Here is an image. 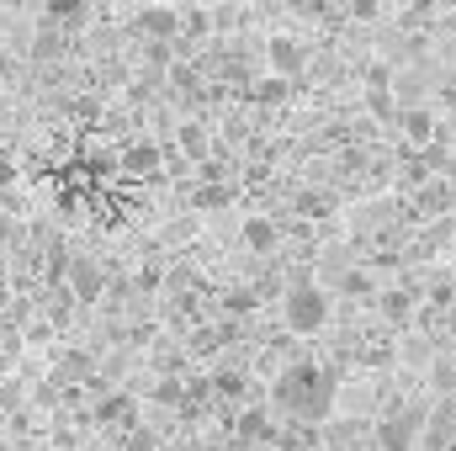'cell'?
<instances>
[{
    "label": "cell",
    "mask_w": 456,
    "mask_h": 451,
    "mask_svg": "<svg viewBox=\"0 0 456 451\" xmlns=\"http://www.w3.org/2000/svg\"><path fill=\"white\" fill-rule=\"evenodd\" d=\"M249 96H255V102H265V107H276V102H287V96H292V86H287L281 75H265V80H260Z\"/></svg>",
    "instance_id": "cell-18"
},
{
    "label": "cell",
    "mask_w": 456,
    "mask_h": 451,
    "mask_svg": "<svg viewBox=\"0 0 456 451\" xmlns=\"http://www.w3.org/2000/svg\"><path fill=\"white\" fill-rule=\"evenodd\" d=\"M64 287H69L75 303H96V298L107 292V271H102V260H96V255H69V266H64Z\"/></svg>",
    "instance_id": "cell-4"
},
{
    "label": "cell",
    "mask_w": 456,
    "mask_h": 451,
    "mask_svg": "<svg viewBox=\"0 0 456 451\" xmlns=\"http://www.w3.org/2000/svg\"><path fill=\"white\" fill-rule=\"evenodd\" d=\"M181 149H186L191 160H202V154H208V133H202V127H181Z\"/></svg>",
    "instance_id": "cell-22"
},
{
    "label": "cell",
    "mask_w": 456,
    "mask_h": 451,
    "mask_svg": "<svg viewBox=\"0 0 456 451\" xmlns=\"http://www.w3.org/2000/svg\"><path fill=\"white\" fill-rule=\"evenodd\" d=\"M446 181H452V186H456V149H452V154H446Z\"/></svg>",
    "instance_id": "cell-31"
},
{
    "label": "cell",
    "mask_w": 456,
    "mask_h": 451,
    "mask_svg": "<svg viewBox=\"0 0 456 451\" xmlns=\"http://www.w3.org/2000/svg\"><path fill=\"white\" fill-rule=\"evenodd\" d=\"M133 27H138V37L170 43V37H181V5H170V0H143L138 16H133Z\"/></svg>",
    "instance_id": "cell-5"
},
{
    "label": "cell",
    "mask_w": 456,
    "mask_h": 451,
    "mask_svg": "<svg viewBox=\"0 0 456 451\" xmlns=\"http://www.w3.org/2000/svg\"><path fill=\"white\" fill-rule=\"evenodd\" d=\"M414 202H419L425 213H446V208H452V181L425 176V181H419V192H414Z\"/></svg>",
    "instance_id": "cell-14"
},
{
    "label": "cell",
    "mask_w": 456,
    "mask_h": 451,
    "mask_svg": "<svg viewBox=\"0 0 456 451\" xmlns=\"http://www.w3.org/2000/svg\"><path fill=\"white\" fill-rule=\"evenodd\" d=\"M330 314H335V303H330V292L319 287V282H292L287 292H281V324L292 330V335H319L324 324H330Z\"/></svg>",
    "instance_id": "cell-2"
},
{
    "label": "cell",
    "mask_w": 456,
    "mask_h": 451,
    "mask_svg": "<svg viewBox=\"0 0 456 451\" xmlns=\"http://www.w3.org/2000/svg\"><path fill=\"white\" fill-rule=\"evenodd\" d=\"M340 292H345V298H377V276H371V266H355V271H345Z\"/></svg>",
    "instance_id": "cell-17"
},
{
    "label": "cell",
    "mask_w": 456,
    "mask_h": 451,
    "mask_svg": "<svg viewBox=\"0 0 456 451\" xmlns=\"http://www.w3.org/2000/svg\"><path fill=\"white\" fill-rule=\"evenodd\" d=\"M324 208H330V197H324V192H308V197H297V213H303V218H324Z\"/></svg>",
    "instance_id": "cell-23"
},
{
    "label": "cell",
    "mask_w": 456,
    "mask_h": 451,
    "mask_svg": "<svg viewBox=\"0 0 456 451\" xmlns=\"http://www.w3.org/2000/svg\"><path fill=\"white\" fill-rule=\"evenodd\" d=\"M16 176H21V170H16V160H11V154H0V197H5V192H16Z\"/></svg>",
    "instance_id": "cell-25"
},
{
    "label": "cell",
    "mask_w": 456,
    "mask_h": 451,
    "mask_svg": "<svg viewBox=\"0 0 456 451\" xmlns=\"http://www.w3.org/2000/svg\"><path fill=\"white\" fill-rule=\"evenodd\" d=\"M127 451H154V436H149V430H133V436H127Z\"/></svg>",
    "instance_id": "cell-29"
},
{
    "label": "cell",
    "mask_w": 456,
    "mask_h": 451,
    "mask_svg": "<svg viewBox=\"0 0 456 451\" xmlns=\"http://www.w3.org/2000/svg\"><path fill=\"white\" fill-rule=\"evenodd\" d=\"M239 239H244V250H249V255H271V250L281 244V228H276V218H265V213H244Z\"/></svg>",
    "instance_id": "cell-10"
},
{
    "label": "cell",
    "mask_w": 456,
    "mask_h": 451,
    "mask_svg": "<svg viewBox=\"0 0 456 451\" xmlns=\"http://www.w3.org/2000/svg\"><path fill=\"white\" fill-rule=\"evenodd\" d=\"M117 170L133 176V181H154V176L165 170V149H159L154 138H138V144H127V149L117 154Z\"/></svg>",
    "instance_id": "cell-7"
},
{
    "label": "cell",
    "mask_w": 456,
    "mask_h": 451,
    "mask_svg": "<svg viewBox=\"0 0 456 451\" xmlns=\"http://www.w3.org/2000/svg\"><path fill=\"white\" fill-rule=\"evenodd\" d=\"M48 21H86V0H43Z\"/></svg>",
    "instance_id": "cell-19"
},
{
    "label": "cell",
    "mask_w": 456,
    "mask_h": 451,
    "mask_svg": "<svg viewBox=\"0 0 456 451\" xmlns=\"http://www.w3.org/2000/svg\"><path fill=\"white\" fill-rule=\"evenodd\" d=\"M366 86H393V64H366Z\"/></svg>",
    "instance_id": "cell-26"
},
{
    "label": "cell",
    "mask_w": 456,
    "mask_h": 451,
    "mask_svg": "<svg viewBox=\"0 0 456 451\" xmlns=\"http://www.w3.org/2000/svg\"><path fill=\"white\" fill-rule=\"evenodd\" d=\"M64 266H69V250H48V266H43V276H48V282H64Z\"/></svg>",
    "instance_id": "cell-24"
},
{
    "label": "cell",
    "mask_w": 456,
    "mask_h": 451,
    "mask_svg": "<svg viewBox=\"0 0 456 451\" xmlns=\"http://www.w3.org/2000/svg\"><path fill=\"white\" fill-rule=\"evenodd\" d=\"M133 420H138L133 393H102V404H96V425H133Z\"/></svg>",
    "instance_id": "cell-13"
},
{
    "label": "cell",
    "mask_w": 456,
    "mask_h": 451,
    "mask_svg": "<svg viewBox=\"0 0 456 451\" xmlns=\"http://www.w3.org/2000/svg\"><path fill=\"white\" fill-rule=\"evenodd\" d=\"M228 202H233V192H228V186H202V192L191 197V208H197V213H213V208H228Z\"/></svg>",
    "instance_id": "cell-20"
},
{
    "label": "cell",
    "mask_w": 456,
    "mask_h": 451,
    "mask_svg": "<svg viewBox=\"0 0 456 451\" xmlns=\"http://www.w3.org/2000/svg\"><path fill=\"white\" fill-rule=\"evenodd\" d=\"M419 441H430V447H456V404L446 398L436 414H430V425H419Z\"/></svg>",
    "instance_id": "cell-12"
},
{
    "label": "cell",
    "mask_w": 456,
    "mask_h": 451,
    "mask_svg": "<svg viewBox=\"0 0 456 451\" xmlns=\"http://www.w3.org/2000/svg\"><path fill=\"white\" fill-rule=\"evenodd\" d=\"M377 314H382V324L403 330V324L414 319V292H403V287H377Z\"/></svg>",
    "instance_id": "cell-11"
},
{
    "label": "cell",
    "mask_w": 456,
    "mask_h": 451,
    "mask_svg": "<svg viewBox=\"0 0 456 451\" xmlns=\"http://www.w3.org/2000/svg\"><path fill=\"white\" fill-rule=\"evenodd\" d=\"M398 133H403V144H409V149H419V154H425V149H436V144H441V117L430 112V107H403V112H398Z\"/></svg>",
    "instance_id": "cell-8"
},
{
    "label": "cell",
    "mask_w": 456,
    "mask_h": 451,
    "mask_svg": "<svg viewBox=\"0 0 456 451\" xmlns=\"http://www.w3.org/2000/svg\"><path fill=\"white\" fill-rule=\"evenodd\" d=\"M303 64H308L303 37H292V32H271V37H265V70H271V75L292 80V75H303Z\"/></svg>",
    "instance_id": "cell-6"
},
{
    "label": "cell",
    "mask_w": 456,
    "mask_h": 451,
    "mask_svg": "<svg viewBox=\"0 0 456 451\" xmlns=\"http://www.w3.org/2000/svg\"><path fill=\"white\" fill-rule=\"evenodd\" d=\"M228 425H233V436H239L244 447H271V441H276V430H281V425L271 420V409H265V404H249V409H244V414H233Z\"/></svg>",
    "instance_id": "cell-9"
},
{
    "label": "cell",
    "mask_w": 456,
    "mask_h": 451,
    "mask_svg": "<svg viewBox=\"0 0 456 451\" xmlns=\"http://www.w3.org/2000/svg\"><path fill=\"white\" fill-rule=\"evenodd\" d=\"M366 107H371V117H382V122H398V91L393 86H366Z\"/></svg>",
    "instance_id": "cell-15"
},
{
    "label": "cell",
    "mask_w": 456,
    "mask_h": 451,
    "mask_svg": "<svg viewBox=\"0 0 456 451\" xmlns=\"http://www.w3.org/2000/svg\"><path fill=\"white\" fill-rule=\"evenodd\" d=\"M419 414L414 409H387L377 425H371V447L377 451H414L419 447Z\"/></svg>",
    "instance_id": "cell-3"
},
{
    "label": "cell",
    "mask_w": 456,
    "mask_h": 451,
    "mask_svg": "<svg viewBox=\"0 0 456 451\" xmlns=\"http://www.w3.org/2000/svg\"><path fill=\"white\" fill-rule=\"evenodd\" d=\"M154 287H159V266H143L138 271V292H154Z\"/></svg>",
    "instance_id": "cell-28"
},
{
    "label": "cell",
    "mask_w": 456,
    "mask_h": 451,
    "mask_svg": "<svg viewBox=\"0 0 456 451\" xmlns=\"http://www.w3.org/2000/svg\"><path fill=\"white\" fill-rule=\"evenodd\" d=\"M335 398H340V382L314 366V361H297L276 377V404L297 420V425H324L335 414Z\"/></svg>",
    "instance_id": "cell-1"
},
{
    "label": "cell",
    "mask_w": 456,
    "mask_h": 451,
    "mask_svg": "<svg viewBox=\"0 0 456 451\" xmlns=\"http://www.w3.org/2000/svg\"><path fill=\"white\" fill-rule=\"evenodd\" d=\"M224 308H228V314H255V308H260V298H255L249 287H233V292L224 298Z\"/></svg>",
    "instance_id": "cell-21"
},
{
    "label": "cell",
    "mask_w": 456,
    "mask_h": 451,
    "mask_svg": "<svg viewBox=\"0 0 456 451\" xmlns=\"http://www.w3.org/2000/svg\"><path fill=\"white\" fill-rule=\"evenodd\" d=\"M59 213L75 218V213H80V192H59Z\"/></svg>",
    "instance_id": "cell-27"
},
{
    "label": "cell",
    "mask_w": 456,
    "mask_h": 451,
    "mask_svg": "<svg viewBox=\"0 0 456 451\" xmlns=\"http://www.w3.org/2000/svg\"><path fill=\"white\" fill-rule=\"evenodd\" d=\"M213 393H218V398H224V404H239V398H244V393H249V377H244V372H233V366H228V372H218V377H213Z\"/></svg>",
    "instance_id": "cell-16"
},
{
    "label": "cell",
    "mask_w": 456,
    "mask_h": 451,
    "mask_svg": "<svg viewBox=\"0 0 456 451\" xmlns=\"http://www.w3.org/2000/svg\"><path fill=\"white\" fill-rule=\"evenodd\" d=\"M350 11H355V16H377V0H355Z\"/></svg>",
    "instance_id": "cell-30"
}]
</instances>
